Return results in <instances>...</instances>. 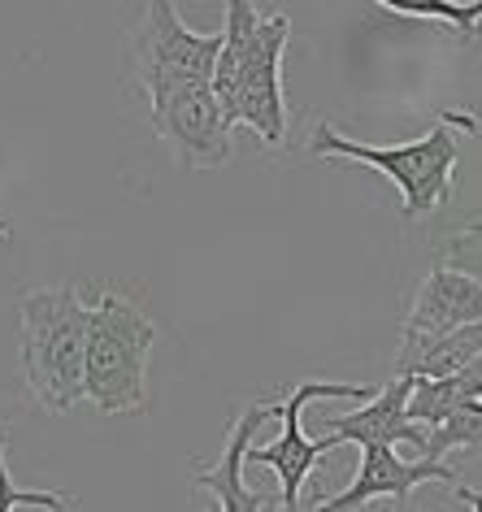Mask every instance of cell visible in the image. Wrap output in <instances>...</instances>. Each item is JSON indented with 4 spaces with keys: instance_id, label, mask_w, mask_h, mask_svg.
<instances>
[{
    "instance_id": "1",
    "label": "cell",
    "mask_w": 482,
    "mask_h": 512,
    "mask_svg": "<svg viewBox=\"0 0 482 512\" xmlns=\"http://www.w3.org/2000/svg\"><path fill=\"white\" fill-rule=\"evenodd\" d=\"M291 40V18H261L252 0H226V27L213 61V92L226 118L261 135V144L283 148L287 100H283V53Z\"/></svg>"
},
{
    "instance_id": "2",
    "label": "cell",
    "mask_w": 482,
    "mask_h": 512,
    "mask_svg": "<svg viewBox=\"0 0 482 512\" xmlns=\"http://www.w3.org/2000/svg\"><path fill=\"white\" fill-rule=\"evenodd\" d=\"M92 309L74 287H35L22 296V378L48 413L83 400V352Z\"/></svg>"
},
{
    "instance_id": "3",
    "label": "cell",
    "mask_w": 482,
    "mask_h": 512,
    "mask_svg": "<svg viewBox=\"0 0 482 512\" xmlns=\"http://www.w3.org/2000/svg\"><path fill=\"white\" fill-rule=\"evenodd\" d=\"M157 343V326L131 300L105 291L87 317L83 352V400H92L105 417L139 413L148 404V352Z\"/></svg>"
},
{
    "instance_id": "4",
    "label": "cell",
    "mask_w": 482,
    "mask_h": 512,
    "mask_svg": "<svg viewBox=\"0 0 482 512\" xmlns=\"http://www.w3.org/2000/svg\"><path fill=\"white\" fill-rule=\"evenodd\" d=\"M452 122H456V113H443L422 139L396 144V148L361 144V139L339 135L331 122H317L309 148L326 161H361V165H370V170L387 174L391 183L400 187L404 217L413 222V217L435 213L439 204H448V196H452V170H456V161H461V144H456V135H452Z\"/></svg>"
},
{
    "instance_id": "5",
    "label": "cell",
    "mask_w": 482,
    "mask_h": 512,
    "mask_svg": "<svg viewBox=\"0 0 482 512\" xmlns=\"http://www.w3.org/2000/svg\"><path fill=\"white\" fill-rule=\"evenodd\" d=\"M148 109L157 135L174 148V157L187 170H218V165L231 161L235 122L226 118L213 83H179L148 92Z\"/></svg>"
},
{
    "instance_id": "6",
    "label": "cell",
    "mask_w": 482,
    "mask_h": 512,
    "mask_svg": "<svg viewBox=\"0 0 482 512\" xmlns=\"http://www.w3.org/2000/svg\"><path fill=\"white\" fill-rule=\"evenodd\" d=\"M374 387H352V382H300L296 391L287 395V400H278V421H283V434H278L274 443L265 447H252L244 452V465H265L274 469L278 478H283V495H278V508H300V486L304 478L313 473V465L322 460L326 452H335L339 439L335 434H326V439H309L300 426L304 408L313 400H370Z\"/></svg>"
},
{
    "instance_id": "7",
    "label": "cell",
    "mask_w": 482,
    "mask_h": 512,
    "mask_svg": "<svg viewBox=\"0 0 482 512\" xmlns=\"http://www.w3.org/2000/svg\"><path fill=\"white\" fill-rule=\"evenodd\" d=\"M218 44H222V31L200 35L174 14L170 0H152L135 44L144 92H161V87H179V83H209L213 61H218Z\"/></svg>"
},
{
    "instance_id": "8",
    "label": "cell",
    "mask_w": 482,
    "mask_h": 512,
    "mask_svg": "<svg viewBox=\"0 0 482 512\" xmlns=\"http://www.w3.org/2000/svg\"><path fill=\"white\" fill-rule=\"evenodd\" d=\"M422 482H443L452 491H461L465 504H478V491L456 478V469H448L443 460H400L396 443H361V469L352 478L348 491H339L326 499L331 512H348V508H365L370 499H391V504H404L413 495V486Z\"/></svg>"
},
{
    "instance_id": "9",
    "label": "cell",
    "mask_w": 482,
    "mask_h": 512,
    "mask_svg": "<svg viewBox=\"0 0 482 512\" xmlns=\"http://www.w3.org/2000/svg\"><path fill=\"white\" fill-rule=\"evenodd\" d=\"M465 322H482L478 278L452 270V265H439V270H430L426 283L417 287V300L400 326V348L430 343V339L448 335V330L465 326Z\"/></svg>"
},
{
    "instance_id": "10",
    "label": "cell",
    "mask_w": 482,
    "mask_h": 512,
    "mask_svg": "<svg viewBox=\"0 0 482 512\" xmlns=\"http://www.w3.org/2000/svg\"><path fill=\"white\" fill-rule=\"evenodd\" d=\"M278 404H248L239 421L231 426V439H226L222 456L213 460V469H200L196 473V486L200 491H209L226 512H261V508H278V499L270 495H252L248 482H244V452L248 443L257 439V430L265 421H274Z\"/></svg>"
},
{
    "instance_id": "11",
    "label": "cell",
    "mask_w": 482,
    "mask_h": 512,
    "mask_svg": "<svg viewBox=\"0 0 482 512\" xmlns=\"http://www.w3.org/2000/svg\"><path fill=\"white\" fill-rule=\"evenodd\" d=\"M409 387H413V378L396 374V382H391L387 391H374L370 400H361L357 413L331 417L326 430H331L339 443H413L417 452H422L426 426L404 417V395H409Z\"/></svg>"
},
{
    "instance_id": "12",
    "label": "cell",
    "mask_w": 482,
    "mask_h": 512,
    "mask_svg": "<svg viewBox=\"0 0 482 512\" xmlns=\"http://www.w3.org/2000/svg\"><path fill=\"white\" fill-rule=\"evenodd\" d=\"M482 404V356L461 365L456 374L443 378H413L409 395H404V417L422 421V426H439L443 417L461 413V408Z\"/></svg>"
},
{
    "instance_id": "13",
    "label": "cell",
    "mask_w": 482,
    "mask_h": 512,
    "mask_svg": "<svg viewBox=\"0 0 482 512\" xmlns=\"http://www.w3.org/2000/svg\"><path fill=\"white\" fill-rule=\"evenodd\" d=\"M482 356V326L478 322H465L448 330V335L430 339V343H417V348H400L396 352V374H409V378H443V374H456L461 365L478 361Z\"/></svg>"
},
{
    "instance_id": "14",
    "label": "cell",
    "mask_w": 482,
    "mask_h": 512,
    "mask_svg": "<svg viewBox=\"0 0 482 512\" xmlns=\"http://www.w3.org/2000/svg\"><path fill=\"white\" fill-rule=\"evenodd\" d=\"M396 18H417V22H448V27L474 35L482 0H374Z\"/></svg>"
},
{
    "instance_id": "15",
    "label": "cell",
    "mask_w": 482,
    "mask_h": 512,
    "mask_svg": "<svg viewBox=\"0 0 482 512\" xmlns=\"http://www.w3.org/2000/svg\"><path fill=\"white\" fill-rule=\"evenodd\" d=\"M5 447H9V426H0V512L14 508H48V512H70L79 499L57 495V491H22L9 482V465H5Z\"/></svg>"
}]
</instances>
